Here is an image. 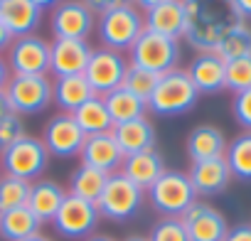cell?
<instances>
[{
    "label": "cell",
    "mask_w": 251,
    "mask_h": 241,
    "mask_svg": "<svg viewBox=\"0 0 251 241\" xmlns=\"http://www.w3.org/2000/svg\"><path fill=\"white\" fill-rule=\"evenodd\" d=\"M182 5H185L182 37L197 52H214L219 40L244 20L234 0H182Z\"/></svg>",
    "instance_id": "obj_1"
},
{
    "label": "cell",
    "mask_w": 251,
    "mask_h": 241,
    "mask_svg": "<svg viewBox=\"0 0 251 241\" xmlns=\"http://www.w3.org/2000/svg\"><path fill=\"white\" fill-rule=\"evenodd\" d=\"M197 98H200V91L192 84L187 69L175 67V69L160 74V79L148 98V111H153L158 116H182L197 106Z\"/></svg>",
    "instance_id": "obj_2"
},
{
    "label": "cell",
    "mask_w": 251,
    "mask_h": 241,
    "mask_svg": "<svg viewBox=\"0 0 251 241\" xmlns=\"http://www.w3.org/2000/svg\"><path fill=\"white\" fill-rule=\"evenodd\" d=\"M143 30H146L143 15L138 13V8L133 3L113 8V10L99 15V40H101V47L111 49V52H118V54L128 52L136 45V40L143 35Z\"/></svg>",
    "instance_id": "obj_3"
},
{
    "label": "cell",
    "mask_w": 251,
    "mask_h": 241,
    "mask_svg": "<svg viewBox=\"0 0 251 241\" xmlns=\"http://www.w3.org/2000/svg\"><path fill=\"white\" fill-rule=\"evenodd\" d=\"M146 192H148L151 207L160 212L163 217H182L197 202V194L187 172H180V170H165L155 180V185Z\"/></svg>",
    "instance_id": "obj_4"
},
{
    "label": "cell",
    "mask_w": 251,
    "mask_h": 241,
    "mask_svg": "<svg viewBox=\"0 0 251 241\" xmlns=\"http://www.w3.org/2000/svg\"><path fill=\"white\" fill-rule=\"evenodd\" d=\"M143 194L146 192L136 187L123 172H113L108 175L101 197L96 199V209L111 221H128L143 207Z\"/></svg>",
    "instance_id": "obj_5"
},
{
    "label": "cell",
    "mask_w": 251,
    "mask_h": 241,
    "mask_svg": "<svg viewBox=\"0 0 251 241\" xmlns=\"http://www.w3.org/2000/svg\"><path fill=\"white\" fill-rule=\"evenodd\" d=\"M0 165L5 175L20 177L25 182H37L40 175L50 165V153L42 143V138L25 136L15 145H10L5 153H0Z\"/></svg>",
    "instance_id": "obj_6"
},
{
    "label": "cell",
    "mask_w": 251,
    "mask_h": 241,
    "mask_svg": "<svg viewBox=\"0 0 251 241\" xmlns=\"http://www.w3.org/2000/svg\"><path fill=\"white\" fill-rule=\"evenodd\" d=\"M131 54V64L155 72V74H165L170 69L177 67L180 62V42L151 30H143V35L136 40V45L128 49Z\"/></svg>",
    "instance_id": "obj_7"
},
{
    "label": "cell",
    "mask_w": 251,
    "mask_h": 241,
    "mask_svg": "<svg viewBox=\"0 0 251 241\" xmlns=\"http://www.w3.org/2000/svg\"><path fill=\"white\" fill-rule=\"evenodd\" d=\"M5 96L13 113H40L52 103V81L50 76L13 74L5 84Z\"/></svg>",
    "instance_id": "obj_8"
},
{
    "label": "cell",
    "mask_w": 251,
    "mask_h": 241,
    "mask_svg": "<svg viewBox=\"0 0 251 241\" xmlns=\"http://www.w3.org/2000/svg\"><path fill=\"white\" fill-rule=\"evenodd\" d=\"M50 25L54 40H86L96 27V13L84 0H62L52 8Z\"/></svg>",
    "instance_id": "obj_9"
},
{
    "label": "cell",
    "mask_w": 251,
    "mask_h": 241,
    "mask_svg": "<svg viewBox=\"0 0 251 241\" xmlns=\"http://www.w3.org/2000/svg\"><path fill=\"white\" fill-rule=\"evenodd\" d=\"M99 217L101 214H99L94 202L67 194V199L62 202V207H59L57 217L52 219V224H54L59 236L76 241V239H86V236L94 234V229L99 224Z\"/></svg>",
    "instance_id": "obj_10"
},
{
    "label": "cell",
    "mask_w": 251,
    "mask_h": 241,
    "mask_svg": "<svg viewBox=\"0 0 251 241\" xmlns=\"http://www.w3.org/2000/svg\"><path fill=\"white\" fill-rule=\"evenodd\" d=\"M10 74L47 76L50 74V42L40 35L18 37L8 49Z\"/></svg>",
    "instance_id": "obj_11"
},
{
    "label": "cell",
    "mask_w": 251,
    "mask_h": 241,
    "mask_svg": "<svg viewBox=\"0 0 251 241\" xmlns=\"http://www.w3.org/2000/svg\"><path fill=\"white\" fill-rule=\"evenodd\" d=\"M86 133L79 128L72 113H57L47 120L42 131V143L50 155L54 158H74L81 153Z\"/></svg>",
    "instance_id": "obj_12"
},
{
    "label": "cell",
    "mask_w": 251,
    "mask_h": 241,
    "mask_svg": "<svg viewBox=\"0 0 251 241\" xmlns=\"http://www.w3.org/2000/svg\"><path fill=\"white\" fill-rule=\"evenodd\" d=\"M126 69H128V62L123 59V54L101 47V49L91 52V59L84 69V76L99 96H106L108 91L123 86Z\"/></svg>",
    "instance_id": "obj_13"
},
{
    "label": "cell",
    "mask_w": 251,
    "mask_h": 241,
    "mask_svg": "<svg viewBox=\"0 0 251 241\" xmlns=\"http://www.w3.org/2000/svg\"><path fill=\"white\" fill-rule=\"evenodd\" d=\"M180 221H182L190 241H224V236L229 231L226 217L207 202H195L180 217Z\"/></svg>",
    "instance_id": "obj_14"
},
{
    "label": "cell",
    "mask_w": 251,
    "mask_h": 241,
    "mask_svg": "<svg viewBox=\"0 0 251 241\" xmlns=\"http://www.w3.org/2000/svg\"><path fill=\"white\" fill-rule=\"evenodd\" d=\"M91 52L86 40H54L50 42V72H54V76L84 74Z\"/></svg>",
    "instance_id": "obj_15"
},
{
    "label": "cell",
    "mask_w": 251,
    "mask_h": 241,
    "mask_svg": "<svg viewBox=\"0 0 251 241\" xmlns=\"http://www.w3.org/2000/svg\"><path fill=\"white\" fill-rule=\"evenodd\" d=\"M81 165H89L94 170H101L106 175H113L121 170L123 165V153L113 138V133H96V136H86L84 148L79 153Z\"/></svg>",
    "instance_id": "obj_16"
},
{
    "label": "cell",
    "mask_w": 251,
    "mask_h": 241,
    "mask_svg": "<svg viewBox=\"0 0 251 241\" xmlns=\"http://www.w3.org/2000/svg\"><path fill=\"white\" fill-rule=\"evenodd\" d=\"M195 194L200 197H214L222 194L229 182H231V170L226 165L224 158H214V160H202V163H192L190 172H187Z\"/></svg>",
    "instance_id": "obj_17"
},
{
    "label": "cell",
    "mask_w": 251,
    "mask_h": 241,
    "mask_svg": "<svg viewBox=\"0 0 251 241\" xmlns=\"http://www.w3.org/2000/svg\"><path fill=\"white\" fill-rule=\"evenodd\" d=\"M111 133H113V138H116L123 158L138 155V153H146V150H155V143H158L155 128H153V123H151L146 116L113 126Z\"/></svg>",
    "instance_id": "obj_18"
},
{
    "label": "cell",
    "mask_w": 251,
    "mask_h": 241,
    "mask_svg": "<svg viewBox=\"0 0 251 241\" xmlns=\"http://www.w3.org/2000/svg\"><path fill=\"white\" fill-rule=\"evenodd\" d=\"M42 13L45 10L32 0H3L0 3V23L13 32L15 40L35 35L42 25Z\"/></svg>",
    "instance_id": "obj_19"
},
{
    "label": "cell",
    "mask_w": 251,
    "mask_h": 241,
    "mask_svg": "<svg viewBox=\"0 0 251 241\" xmlns=\"http://www.w3.org/2000/svg\"><path fill=\"white\" fill-rule=\"evenodd\" d=\"M224 72H226V62L219 59L214 52H197L187 67V74L200 94L224 91Z\"/></svg>",
    "instance_id": "obj_20"
},
{
    "label": "cell",
    "mask_w": 251,
    "mask_h": 241,
    "mask_svg": "<svg viewBox=\"0 0 251 241\" xmlns=\"http://www.w3.org/2000/svg\"><path fill=\"white\" fill-rule=\"evenodd\" d=\"M187 158L192 163H202V160H214V158H224L226 153V138L222 133V128L212 126V123H202L195 126L187 136Z\"/></svg>",
    "instance_id": "obj_21"
},
{
    "label": "cell",
    "mask_w": 251,
    "mask_h": 241,
    "mask_svg": "<svg viewBox=\"0 0 251 241\" xmlns=\"http://www.w3.org/2000/svg\"><path fill=\"white\" fill-rule=\"evenodd\" d=\"M143 23H146V30H151V32L180 40L182 32H185V5H182V0H165V3L146 10Z\"/></svg>",
    "instance_id": "obj_22"
},
{
    "label": "cell",
    "mask_w": 251,
    "mask_h": 241,
    "mask_svg": "<svg viewBox=\"0 0 251 241\" xmlns=\"http://www.w3.org/2000/svg\"><path fill=\"white\" fill-rule=\"evenodd\" d=\"M99 96L91 84L86 81L84 74H69V76H57L52 81V103L62 108V113H74L81 103L89 98Z\"/></svg>",
    "instance_id": "obj_23"
},
{
    "label": "cell",
    "mask_w": 251,
    "mask_h": 241,
    "mask_svg": "<svg viewBox=\"0 0 251 241\" xmlns=\"http://www.w3.org/2000/svg\"><path fill=\"white\" fill-rule=\"evenodd\" d=\"M118 172H123L136 187H141L146 192L165 172V163H163V155L158 150H146V153H138V155L123 158V165H121Z\"/></svg>",
    "instance_id": "obj_24"
},
{
    "label": "cell",
    "mask_w": 251,
    "mask_h": 241,
    "mask_svg": "<svg viewBox=\"0 0 251 241\" xmlns=\"http://www.w3.org/2000/svg\"><path fill=\"white\" fill-rule=\"evenodd\" d=\"M67 199V190L62 185H57L54 180H37L30 187V197H27V209L42 221H52L62 207V202Z\"/></svg>",
    "instance_id": "obj_25"
},
{
    "label": "cell",
    "mask_w": 251,
    "mask_h": 241,
    "mask_svg": "<svg viewBox=\"0 0 251 241\" xmlns=\"http://www.w3.org/2000/svg\"><path fill=\"white\" fill-rule=\"evenodd\" d=\"M106 101V108H108V116L113 120V126L118 123H126V120H133V118H143L146 111H148V103L143 98H138L136 94H131L128 89H113L103 96Z\"/></svg>",
    "instance_id": "obj_26"
},
{
    "label": "cell",
    "mask_w": 251,
    "mask_h": 241,
    "mask_svg": "<svg viewBox=\"0 0 251 241\" xmlns=\"http://www.w3.org/2000/svg\"><path fill=\"white\" fill-rule=\"evenodd\" d=\"M40 229H42V221L27 207H18L0 214V236L5 241H25L40 234Z\"/></svg>",
    "instance_id": "obj_27"
},
{
    "label": "cell",
    "mask_w": 251,
    "mask_h": 241,
    "mask_svg": "<svg viewBox=\"0 0 251 241\" xmlns=\"http://www.w3.org/2000/svg\"><path fill=\"white\" fill-rule=\"evenodd\" d=\"M72 116H74V120L79 123V128H81L86 136H96V133H108V131H113V120H111V116H108V108H106L103 96L89 98V101L81 103Z\"/></svg>",
    "instance_id": "obj_28"
},
{
    "label": "cell",
    "mask_w": 251,
    "mask_h": 241,
    "mask_svg": "<svg viewBox=\"0 0 251 241\" xmlns=\"http://www.w3.org/2000/svg\"><path fill=\"white\" fill-rule=\"evenodd\" d=\"M106 180H108L106 172L94 170V168H89V165H79V168L72 172V177H69V192H67V194L96 204V199L101 197V192H103V187H106Z\"/></svg>",
    "instance_id": "obj_29"
},
{
    "label": "cell",
    "mask_w": 251,
    "mask_h": 241,
    "mask_svg": "<svg viewBox=\"0 0 251 241\" xmlns=\"http://www.w3.org/2000/svg\"><path fill=\"white\" fill-rule=\"evenodd\" d=\"M224 160L231 170V177L241 182H251V133H239L231 143H226Z\"/></svg>",
    "instance_id": "obj_30"
},
{
    "label": "cell",
    "mask_w": 251,
    "mask_h": 241,
    "mask_svg": "<svg viewBox=\"0 0 251 241\" xmlns=\"http://www.w3.org/2000/svg\"><path fill=\"white\" fill-rule=\"evenodd\" d=\"M214 54L224 62H234V59H241V57H249L251 54V27L246 20H241L236 27H231L222 40L219 45L214 47Z\"/></svg>",
    "instance_id": "obj_31"
},
{
    "label": "cell",
    "mask_w": 251,
    "mask_h": 241,
    "mask_svg": "<svg viewBox=\"0 0 251 241\" xmlns=\"http://www.w3.org/2000/svg\"><path fill=\"white\" fill-rule=\"evenodd\" d=\"M30 187L32 182H25L13 175H0V214L18 207H27Z\"/></svg>",
    "instance_id": "obj_32"
},
{
    "label": "cell",
    "mask_w": 251,
    "mask_h": 241,
    "mask_svg": "<svg viewBox=\"0 0 251 241\" xmlns=\"http://www.w3.org/2000/svg\"><path fill=\"white\" fill-rule=\"evenodd\" d=\"M158 79H160V74L128 64V69H126V76H123V89H128L131 94H136L138 98H143V101L148 103V98H151V94H153Z\"/></svg>",
    "instance_id": "obj_33"
},
{
    "label": "cell",
    "mask_w": 251,
    "mask_h": 241,
    "mask_svg": "<svg viewBox=\"0 0 251 241\" xmlns=\"http://www.w3.org/2000/svg\"><path fill=\"white\" fill-rule=\"evenodd\" d=\"M224 89L234 91V96L246 91V89H251V54L241 57V59H234V62H226Z\"/></svg>",
    "instance_id": "obj_34"
},
{
    "label": "cell",
    "mask_w": 251,
    "mask_h": 241,
    "mask_svg": "<svg viewBox=\"0 0 251 241\" xmlns=\"http://www.w3.org/2000/svg\"><path fill=\"white\" fill-rule=\"evenodd\" d=\"M151 241H190L180 217H163L151 229Z\"/></svg>",
    "instance_id": "obj_35"
},
{
    "label": "cell",
    "mask_w": 251,
    "mask_h": 241,
    "mask_svg": "<svg viewBox=\"0 0 251 241\" xmlns=\"http://www.w3.org/2000/svg\"><path fill=\"white\" fill-rule=\"evenodd\" d=\"M25 136V120L20 113H8L5 118H0V153H5Z\"/></svg>",
    "instance_id": "obj_36"
},
{
    "label": "cell",
    "mask_w": 251,
    "mask_h": 241,
    "mask_svg": "<svg viewBox=\"0 0 251 241\" xmlns=\"http://www.w3.org/2000/svg\"><path fill=\"white\" fill-rule=\"evenodd\" d=\"M231 111H234V118L236 123L251 133V89L241 91L234 96V103H231Z\"/></svg>",
    "instance_id": "obj_37"
},
{
    "label": "cell",
    "mask_w": 251,
    "mask_h": 241,
    "mask_svg": "<svg viewBox=\"0 0 251 241\" xmlns=\"http://www.w3.org/2000/svg\"><path fill=\"white\" fill-rule=\"evenodd\" d=\"M84 3L94 10V13H99V15H103V13H108V10H113V8H121V5H128L131 0H84Z\"/></svg>",
    "instance_id": "obj_38"
},
{
    "label": "cell",
    "mask_w": 251,
    "mask_h": 241,
    "mask_svg": "<svg viewBox=\"0 0 251 241\" xmlns=\"http://www.w3.org/2000/svg\"><path fill=\"white\" fill-rule=\"evenodd\" d=\"M224 241H251V224H236V226H229Z\"/></svg>",
    "instance_id": "obj_39"
},
{
    "label": "cell",
    "mask_w": 251,
    "mask_h": 241,
    "mask_svg": "<svg viewBox=\"0 0 251 241\" xmlns=\"http://www.w3.org/2000/svg\"><path fill=\"white\" fill-rule=\"evenodd\" d=\"M15 42V37H13V32L0 23V52H8L10 49V45Z\"/></svg>",
    "instance_id": "obj_40"
},
{
    "label": "cell",
    "mask_w": 251,
    "mask_h": 241,
    "mask_svg": "<svg viewBox=\"0 0 251 241\" xmlns=\"http://www.w3.org/2000/svg\"><path fill=\"white\" fill-rule=\"evenodd\" d=\"M10 76H13V74H10V67H8V62H5L3 57H0V91L5 89V84L10 81Z\"/></svg>",
    "instance_id": "obj_41"
},
{
    "label": "cell",
    "mask_w": 251,
    "mask_h": 241,
    "mask_svg": "<svg viewBox=\"0 0 251 241\" xmlns=\"http://www.w3.org/2000/svg\"><path fill=\"white\" fill-rule=\"evenodd\" d=\"M234 5L244 20H251V0H234Z\"/></svg>",
    "instance_id": "obj_42"
},
{
    "label": "cell",
    "mask_w": 251,
    "mask_h": 241,
    "mask_svg": "<svg viewBox=\"0 0 251 241\" xmlns=\"http://www.w3.org/2000/svg\"><path fill=\"white\" fill-rule=\"evenodd\" d=\"M131 3H133L136 8H141V10L146 13V10H151V8H155V5L165 3V0H131Z\"/></svg>",
    "instance_id": "obj_43"
},
{
    "label": "cell",
    "mask_w": 251,
    "mask_h": 241,
    "mask_svg": "<svg viewBox=\"0 0 251 241\" xmlns=\"http://www.w3.org/2000/svg\"><path fill=\"white\" fill-rule=\"evenodd\" d=\"M8 113H13V108H10L8 96H5V89H3V91H0V118H5Z\"/></svg>",
    "instance_id": "obj_44"
},
{
    "label": "cell",
    "mask_w": 251,
    "mask_h": 241,
    "mask_svg": "<svg viewBox=\"0 0 251 241\" xmlns=\"http://www.w3.org/2000/svg\"><path fill=\"white\" fill-rule=\"evenodd\" d=\"M84 241H116V239L108 236V234H91V236H86Z\"/></svg>",
    "instance_id": "obj_45"
},
{
    "label": "cell",
    "mask_w": 251,
    "mask_h": 241,
    "mask_svg": "<svg viewBox=\"0 0 251 241\" xmlns=\"http://www.w3.org/2000/svg\"><path fill=\"white\" fill-rule=\"evenodd\" d=\"M32 3H35V5H40V8L45 10V8H54L57 3H62V0H32Z\"/></svg>",
    "instance_id": "obj_46"
},
{
    "label": "cell",
    "mask_w": 251,
    "mask_h": 241,
    "mask_svg": "<svg viewBox=\"0 0 251 241\" xmlns=\"http://www.w3.org/2000/svg\"><path fill=\"white\" fill-rule=\"evenodd\" d=\"M123 241H151L148 236H141V234H131V236H126Z\"/></svg>",
    "instance_id": "obj_47"
},
{
    "label": "cell",
    "mask_w": 251,
    "mask_h": 241,
    "mask_svg": "<svg viewBox=\"0 0 251 241\" xmlns=\"http://www.w3.org/2000/svg\"><path fill=\"white\" fill-rule=\"evenodd\" d=\"M25 241H54V239H50V236H45V234H35V236H30V239H25Z\"/></svg>",
    "instance_id": "obj_48"
},
{
    "label": "cell",
    "mask_w": 251,
    "mask_h": 241,
    "mask_svg": "<svg viewBox=\"0 0 251 241\" xmlns=\"http://www.w3.org/2000/svg\"><path fill=\"white\" fill-rule=\"evenodd\" d=\"M0 170H3V165H0Z\"/></svg>",
    "instance_id": "obj_49"
},
{
    "label": "cell",
    "mask_w": 251,
    "mask_h": 241,
    "mask_svg": "<svg viewBox=\"0 0 251 241\" xmlns=\"http://www.w3.org/2000/svg\"><path fill=\"white\" fill-rule=\"evenodd\" d=\"M0 3H3V0H0Z\"/></svg>",
    "instance_id": "obj_50"
}]
</instances>
